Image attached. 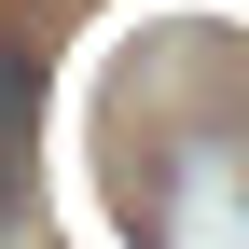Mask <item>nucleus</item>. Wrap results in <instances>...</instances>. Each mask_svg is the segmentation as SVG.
Wrapping results in <instances>:
<instances>
[{
    "instance_id": "obj_1",
    "label": "nucleus",
    "mask_w": 249,
    "mask_h": 249,
    "mask_svg": "<svg viewBox=\"0 0 249 249\" xmlns=\"http://www.w3.org/2000/svg\"><path fill=\"white\" fill-rule=\"evenodd\" d=\"M28 111H42V70H28V42H0V222L28 194Z\"/></svg>"
}]
</instances>
